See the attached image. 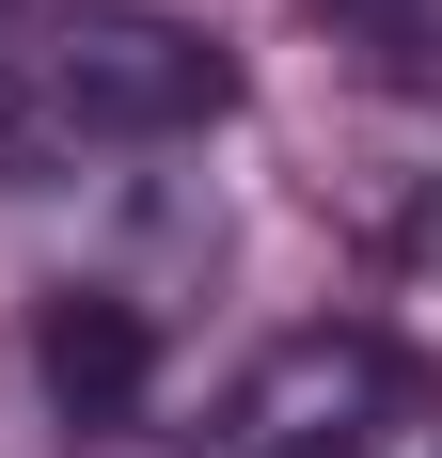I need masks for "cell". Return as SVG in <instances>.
Masks as SVG:
<instances>
[{
	"instance_id": "obj_4",
	"label": "cell",
	"mask_w": 442,
	"mask_h": 458,
	"mask_svg": "<svg viewBox=\"0 0 442 458\" xmlns=\"http://www.w3.org/2000/svg\"><path fill=\"white\" fill-rule=\"evenodd\" d=\"M332 16V47H363L379 80H427L442 95V0H316Z\"/></svg>"
},
{
	"instance_id": "obj_1",
	"label": "cell",
	"mask_w": 442,
	"mask_h": 458,
	"mask_svg": "<svg viewBox=\"0 0 442 458\" xmlns=\"http://www.w3.org/2000/svg\"><path fill=\"white\" fill-rule=\"evenodd\" d=\"M32 80H47V111H64L80 142H174V127H221V111H237L221 32L142 16V0H80V16H47V32H32Z\"/></svg>"
},
{
	"instance_id": "obj_2",
	"label": "cell",
	"mask_w": 442,
	"mask_h": 458,
	"mask_svg": "<svg viewBox=\"0 0 442 458\" xmlns=\"http://www.w3.org/2000/svg\"><path fill=\"white\" fill-rule=\"evenodd\" d=\"M395 411V364L363 332H285L237 395L206 411V458H363Z\"/></svg>"
},
{
	"instance_id": "obj_3",
	"label": "cell",
	"mask_w": 442,
	"mask_h": 458,
	"mask_svg": "<svg viewBox=\"0 0 442 458\" xmlns=\"http://www.w3.org/2000/svg\"><path fill=\"white\" fill-rule=\"evenodd\" d=\"M32 364H47V395H64V427H127L142 379H158V332H142V301H111V284H64L47 332H32Z\"/></svg>"
}]
</instances>
